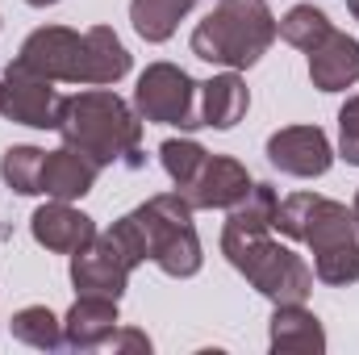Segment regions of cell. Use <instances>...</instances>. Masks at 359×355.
Here are the masks:
<instances>
[{
    "instance_id": "1",
    "label": "cell",
    "mask_w": 359,
    "mask_h": 355,
    "mask_svg": "<svg viewBox=\"0 0 359 355\" xmlns=\"http://www.w3.org/2000/svg\"><path fill=\"white\" fill-rule=\"evenodd\" d=\"M17 63L46 76V80H55V84L63 80V84L109 88L130 72V51L121 46V38L109 25H92L88 34L46 25V29H34L25 38Z\"/></svg>"
},
{
    "instance_id": "2",
    "label": "cell",
    "mask_w": 359,
    "mask_h": 355,
    "mask_svg": "<svg viewBox=\"0 0 359 355\" xmlns=\"http://www.w3.org/2000/svg\"><path fill=\"white\" fill-rule=\"evenodd\" d=\"M55 130L63 134V147H76L100 168L104 163L142 168V121L117 92L92 88L63 96Z\"/></svg>"
},
{
    "instance_id": "3",
    "label": "cell",
    "mask_w": 359,
    "mask_h": 355,
    "mask_svg": "<svg viewBox=\"0 0 359 355\" xmlns=\"http://www.w3.org/2000/svg\"><path fill=\"white\" fill-rule=\"evenodd\" d=\"M276 42L268 0H217V8L192 29V55L222 67H251Z\"/></svg>"
},
{
    "instance_id": "4",
    "label": "cell",
    "mask_w": 359,
    "mask_h": 355,
    "mask_svg": "<svg viewBox=\"0 0 359 355\" xmlns=\"http://www.w3.org/2000/svg\"><path fill=\"white\" fill-rule=\"evenodd\" d=\"M222 251L268 301H276V305H305V297L313 288V267L301 255H292L288 247L271 243L268 230L251 234V230H230L226 226L222 230Z\"/></svg>"
},
{
    "instance_id": "5",
    "label": "cell",
    "mask_w": 359,
    "mask_h": 355,
    "mask_svg": "<svg viewBox=\"0 0 359 355\" xmlns=\"http://www.w3.org/2000/svg\"><path fill=\"white\" fill-rule=\"evenodd\" d=\"M134 222L147 243V260L159 264L168 276H196L201 272V239L192 226V205L180 192L151 196L134 209Z\"/></svg>"
},
{
    "instance_id": "6",
    "label": "cell",
    "mask_w": 359,
    "mask_h": 355,
    "mask_svg": "<svg viewBox=\"0 0 359 355\" xmlns=\"http://www.w3.org/2000/svg\"><path fill=\"white\" fill-rule=\"evenodd\" d=\"M271 226L280 234L313 247V255H318V251H330L339 243H355L359 217L355 209H347L339 201H326V196H313V192H297V196L280 201Z\"/></svg>"
},
{
    "instance_id": "7",
    "label": "cell",
    "mask_w": 359,
    "mask_h": 355,
    "mask_svg": "<svg viewBox=\"0 0 359 355\" xmlns=\"http://www.w3.org/2000/svg\"><path fill=\"white\" fill-rule=\"evenodd\" d=\"M196 96H201V84H192L188 72H180V67H172V63H151V67L138 76L134 109L142 113V121L196 130V126H201Z\"/></svg>"
},
{
    "instance_id": "8",
    "label": "cell",
    "mask_w": 359,
    "mask_h": 355,
    "mask_svg": "<svg viewBox=\"0 0 359 355\" xmlns=\"http://www.w3.org/2000/svg\"><path fill=\"white\" fill-rule=\"evenodd\" d=\"M59 92H55V80L21 67L17 59L8 63L4 80H0V113L17 126H34V130H55L59 121Z\"/></svg>"
},
{
    "instance_id": "9",
    "label": "cell",
    "mask_w": 359,
    "mask_h": 355,
    "mask_svg": "<svg viewBox=\"0 0 359 355\" xmlns=\"http://www.w3.org/2000/svg\"><path fill=\"white\" fill-rule=\"evenodd\" d=\"M134 260L130 251L113 239V234H96L84 251L72 255V284L80 293H92V297H121L126 284H130V272H134Z\"/></svg>"
},
{
    "instance_id": "10",
    "label": "cell",
    "mask_w": 359,
    "mask_h": 355,
    "mask_svg": "<svg viewBox=\"0 0 359 355\" xmlns=\"http://www.w3.org/2000/svg\"><path fill=\"white\" fill-rule=\"evenodd\" d=\"M268 159L284 176L313 180L330 172L334 151H330V138L318 126H288V130H276L268 138Z\"/></svg>"
},
{
    "instance_id": "11",
    "label": "cell",
    "mask_w": 359,
    "mask_h": 355,
    "mask_svg": "<svg viewBox=\"0 0 359 355\" xmlns=\"http://www.w3.org/2000/svg\"><path fill=\"white\" fill-rule=\"evenodd\" d=\"M247 192H251L247 168L238 159H226V155H209L201 163V172L192 176V184L180 188V196L192 209H234Z\"/></svg>"
},
{
    "instance_id": "12",
    "label": "cell",
    "mask_w": 359,
    "mask_h": 355,
    "mask_svg": "<svg viewBox=\"0 0 359 355\" xmlns=\"http://www.w3.org/2000/svg\"><path fill=\"white\" fill-rule=\"evenodd\" d=\"M29 230H34V243H38V247L59 251V255H76V251H84L92 239H96L92 217L80 213V209H72L67 201L42 205V209L29 217Z\"/></svg>"
},
{
    "instance_id": "13",
    "label": "cell",
    "mask_w": 359,
    "mask_h": 355,
    "mask_svg": "<svg viewBox=\"0 0 359 355\" xmlns=\"http://www.w3.org/2000/svg\"><path fill=\"white\" fill-rule=\"evenodd\" d=\"M309 80L322 92H343L359 84V42L330 29L313 51H309Z\"/></svg>"
},
{
    "instance_id": "14",
    "label": "cell",
    "mask_w": 359,
    "mask_h": 355,
    "mask_svg": "<svg viewBox=\"0 0 359 355\" xmlns=\"http://www.w3.org/2000/svg\"><path fill=\"white\" fill-rule=\"evenodd\" d=\"M113 330H117V301H113V297L80 293V301L72 305L67 326H63V347H72V351L104 347V339H109Z\"/></svg>"
},
{
    "instance_id": "15",
    "label": "cell",
    "mask_w": 359,
    "mask_h": 355,
    "mask_svg": "<svg viewBox=\"0 0 359 355\" xmlns=\"http://www.w3.org/2000/svg\"><path fill=\"white\" fill-rule=\"evenodd\" d=\"M96 172H100V163H92L76 147L46 151V159H42V192L55 196V201H80L84 192H92Z\"/></svg>"
},
{
    "instance_id": "16",
    "label": "cell",
    "mask_w": 359,
    "mask_h": 355,
    "mask_svg": "<svg viewBox=\"0 0 359 355\" xmlns=\"http://www.w3.org/2000/svg\"><path fill=\"white\" fill-rule=\"evenodd\" d=\"M251 109V92L247 84L226 72V76H213L209 84H201L196 96V113H201V126H213V130H234Z\"/></svg>"
},
{
    "instance_id": "17",
    "label": "cell",
    "mask_w": 359,
    "mask_h": 355,
    "mask_svg": "<svg viewBox=\"0 0 359 355\" xmlns=\"http://www.w3.org/2000/svg\"><path fill=\"white\" fill-rule=\"evenodd\" d=\"M271 347L276 351H322L326 335L318 326V318L301 305H276L271 318Z\"/></svg>"
},
{
    "instance_id": "18",
    "label": "cell",
    "mask_w": 359,
    "mask_h": 355,
    "mask_svg": "<svg viewBox=\"0 0 359 355\" xmlns=\"http://www.w3.org/2000/svg\"><path fill=\"white\" fill-rule=\"evenodd\" d=\"M196 0H134L130 4V21L147 42H168L176 34L180 17L192 8Z\"/></svg>"
},
{
    "instance_id": "19",
    "label": "cell",
    "mask_w": 359,
    "mask_h": 355,
    "mask_svg": "<svg viewBox=\"0 0 359 355\" xmlns=\"http://www.w3.org/2000/svg\"><path fill=\"white\" fill-rule=\"evenodd\" d=\"M334 25H330V17L322 13V8H313V4H297V8H288L284 13V21H276V34L288 42V46H297V51H313L326 34H330Z\"/></svg>"
},
{
    "instance_id": "20",
    "label": "cell",
    "mask_w": 359,
    "mask_h": 355,
    "mask_svg": "<svg viewBox=\"0 0 359 355\" xmlns=\"http://www.w3.org/2000/svg\"><path fill=\"white\" fill-rule=\"evenodd\" d=\"M8 330H13V339H17V343H25V347H38V351H55V347H63L59 318H55L46 305H29V309L13 314Z\"/></svg>"
},
{
    "instance_id": "21",
    "label": "cell",
    "mask_w": 359,
    "mask_h": 355,
    "mask_svg": "<svg viewBox=\"0 0 359 355\" xmlns=\"http://www.w3.org/2000/svg\"><path fill=\"white\" fill-rule=\"evenodd\" d=\"M42 159H46V151H38V147H8L0 159V176L13 192L34 196V192H42Z\"/></svg>"
},
{
    "instance_id": "22",
    "label": "cell",
    "mask_w": 359,
    "mask_h": 355,
    "mask_svg": "<svg viewBox=\"0 0 359 355\" xmlns=\"http://www.w3.org/2000/svg\"><path fill=\"white\" fill-rule=\"evenodd\" d=\"M276 209H280V201H276V192H271L268 184H251V192L230 209V230H251V234H264L271 230V222H276Z\"/></svg>"
},
{
    "instance_id": "23",
    "label": "cell",
    "mask_w": 359,
    "mask_h": 355,
    "mask_svg": "<svg viewBox=\"0 0 359 355\" xmlns=\"http://www.w3.org/2000/svg\"><path fill=\"white\" fill-rule=\"evenodd\" d=\"M159 159H163V168H168V176H172V184L180 192V188L192 184V176L201 172V163L209 159V151L201 142H192V138H168L159 147Z\"/></svg>"
},
{
    "instance_id": "24",
    "label": "cell",
    "mask_w": 359,
    "mask_h": 355,
    "mask_svg": "<svg viewBox=\"0 0 359 355\" xmlns=\"http://www.w3.org/2000/svg\"><path fill=\"white\" fill-rule=\"evenodd\" d=\"M313 276L322 284H355L359 280V247L355 243H339L330 251L313 255Z\"/></svg>"
},
{
    "instance_id": "25",
    "label": "cell",
    "mask_w": 359,
    "mask_h": 355,
    "mask_svg": "<svg viewBox=\"0 0 359 355\" xmlns=\"http://www.w3.org/2000/svg\"><path fill=\"white\" fill-rule=\"evenodd\" d=\"M339 130H343V138H339L343 159L359 168V96H351V100L343 105V113H339Z\"/></svg>"
},
{
    "instance_id": "26",
    "label": "cell",
    "mask_w": 359,
    "mask_h": 355,
    "mask_svg": "<svg viewBox=\"0 0 359 355\" xmlns=\"http://www.w3.org/2000/svg\"><path fill=\"white\" fill-rule=\"evenodd\" d=\"M25 4H34V8H46V4H59V0H25Z\"/></svg>"
},
{
    "instance_id": "27",
    "label": "cell",
    "mask_w": 359,
    "mask_h": 355,
    "mask_svg": "<svg viewBox=\"0 0 359 355\" xmlns=\"http://www.w3.org/2000/svg\"><path fill=\"white\" fill-rule=\"evenodd\" d=\"M347 4H351V13H355V21H359V0H347Z\"/></svg>"
},
{
    "instance_id": "28",
    "label": "cell",
    "mask_w": 359,
    "mask_h": 355,
    "mask_svg": "<svg viewBox=\"0 0 359 355\" xmlns=\"http://www.w3.org/2000/svg\"><path fill=\"white\" fill-rule=\"evenodd\" d=\"M351 209H355V217H359V192H355V205H351Z\"/></svg>"
}]
</instances>
